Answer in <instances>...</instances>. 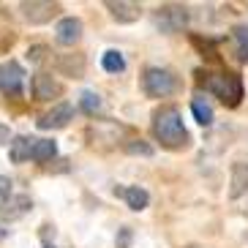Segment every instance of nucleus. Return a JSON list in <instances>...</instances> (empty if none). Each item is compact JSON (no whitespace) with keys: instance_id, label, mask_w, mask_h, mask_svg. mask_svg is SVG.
<instances>
[{"instance_id":"1","label":"nucleus","mask_w":248,"mask_h":248,"mask_svg":"<svg viewBox=\"0 0 248 248\" xmlns=\"http://www.w3.org/2000/svg\"><path fill=\"white\" fill-rule=\"evenodd\" d=\"M153 134L167 150H180L188 145V131L183 125V117L177 107H161L153 115Z\"/></svg>"},{"instance_id":"2","label":"nucleus","mask_w":248,"mask_h":248,"mask_svg":"<svg viewBox=\"0 0 248 248\" xmlns=\"http://www.w3.org/2000/svg\"><path fill=\"white\" fill-rule=\"evenodd\" d=\"M204 77H207V79H204L207 90H213L226 107H237V104L243 101V79H240V74H204Z\"/></svg>"},{"instance_id":"3","label":"nucleus","mask_w":248,"mask_h":248,"mask_svg":"<svg viewBox=\"0 0 248 248\" xmlns=\"http://www.w3.org/2000/svg\"><path fill=\"white\" fill-rule=\"evenodd\" d=\"M142 90L150 98H167L177 90V79L169 68H147L142 74Z\"/></svg>"},{"instance_id":"4","label":"nucleus","mask_w":248,"mask_h":248,"mask_svg":"<svg viewBox=\"0 0 248 248\" xmlns=\"http://www.w3.org/2000/svg\"><path fill=\"white\" fill-rule=\"evenodd\" d=\"M153 22L161 33H180L183 28H188V8L169 3V6H158L153 14Z\"/></svg>"},{"instance_id":"5","label":"nucleus","mask_w":248,"mask_h":248,"mask_svg":"<svg viewBox=\"0 0 248 248\" xmlns=\"http://www.w3.org/2000/svg\"><path fill=\"white\" fill-rule=\"evenodd\" d=\"M19 8H22V16L28 19L30 25L52 22V19L58 16V11H60L58 3H46V0H25Z\"/></svg>"},{"instance_id":"6","label":"nucleus","mask_w":248,"mask_h":248,"mask_svg":"<svg viewBox=\"0 0 248 248\" xmlns=\"http://www.w3.org/2000/svg\"><path fill=\"white\" fill-rule=\"evenodd\" d=\"M22 82H25V71L19 63H14V60L0 63V93L22 95Z\"/></svg>"},{"instance_id":"7","label":"nucleus","mask_w":248,"mask_h":248,"mask_svg":"<svg viewBox=\"0 0 248 248\" xmlns=\"http://www.w3.org/2000/svg\"><path fill=\"white\" fill-rule=\"evenodd\" d=\"M71 120H74V107L71 104H58V107H52L49 112L38 117L36 125L41 131H49V128H66Z\"/></svg>"},{"instance_id":"8","label":"nucleus","mask_w":248,"mask_h":248,"mask_svg":"<svg viewBox=\"0 0 248 248\" xmlns=\"http://www.w3.org/2000/svg\"><path fill=\"white\" fill-rule=\"evenodd\" d=\"M107 8L115 22L120 25H131L142 16V6L139 3H128V0H107Z\"/></svg>"},{"instance_id":"9","label":"nucleus","mask_w":248,"mask_h":248,"mask_svg":"<svg viewBox=\"0 0 248 248\" xmlns=\"http://www.w3.org/2000/svg\"><path fill=\"white\" fill-rule=\"evenodd\" d=\"M55 38L63 46H74L82 38V19H77V16H63L58 22V28H55Z\"/></svg>"},{"instance_id":"10","label":"nucleus","mask_w":248,"mask_h":248,"mask_svg":"<svg viewBox=\"0 0 248 248\" xmlns=\"http://www.w3.org/2000/svg\"><path fill=\"white\" fill-rule=\"evenodd\" d=\"M33 202H30L28 194H19V197H8L6 202L0 204V221H14L22 218L25 213H30Z\"/></svg>"},{"instance_id":"11","label":"nucleus","mask_w":248,"mask_h":248,"mask_svg":"<svg viewBox=\"0 0 248 248\" xmlns=\"http://www.w3.org/2000/svg\"><path fill=\"white\" fill-rule=\"evenodd\" d=\"M33 95H36V101H52L55 95H60V85L55 82L52 74L38 71L33 77Z\"/></svg>"},{"instance_id":"12","label":"nucleus","mask_w":248,"mask_h":248,"mask_svg":"<svg viewBox=\"0 0 248 248\" xmlns=\"http://www.w3.org/2000/svg\"><path fill=\"white\" fill-rule=\"evenodd\" d=\"M115 194H120V197L125 199V204L131 207V210H145L147 202H150V194H147L145 188H139V186H128V188H115Z\"/></svg>"},{"instance_id":"13","label":"nucleus","mask_w":248,"mask_h":248,"mask_svg":"<svg viewBox=\"0 0 248 248\" xmlns=\"http://www.w3.org/2000/svg\"><path fill=\"white\" fill-rule=\"evenodd\" d=\"M246 191H248V164L237 161V164H232V188H229V197L237 199Z\"/></svg>"},{"instance_id":"14","label":"nucleus","mask_w":248,"mask_h":248,"mask_svg":"<svg viewBox=\"0 0 248 248\" xmlns=\"http://www.w3.org/2000/svg\"><path fill=\"white\" fill-rule=\"evenodd\" d=\"M33 145H36V139L14 137V139H11V150H8L11 161H14V164H25V161H28L30 155H33Z\"/></svg>"},{"instance_id":"15","label":"nucleus","mask_w":248,"mask_h":248,"mask_svg":"<svg viewBox=\"0 0 248 248\" xmlns=\"http://www.w3.org/2000/svg\"><path fill=\"white\" fill-rule=\"evenodd\" d=\"M58 155V145L52 142V139H36V145H33V155L30 158L36 161V164H46Z\"/></svg>"},{"instance_id":"16","label":"nucleus","mask_w":248,"mask_h":248,"mask_svg":"<svg viewBox=\"0 0 248 248\" xmlns=\"http://www.w3.org/2000/svg\"><path fill=\"white\" fill-rule=\"evenodd\" d=\"M101 66H104V71H109V74H120V71H125V58L117 49H107L101 58Z\"/></svg>"},{"instance_id":"17","label":"nucleus","mask_w":248,"mask_h":248,"mask_svg":"<svg viewBox=\"0 0 248 248\" xmlns=\"http://www.w3.org/2000/svg\"><path fill=\"white\" fill-rule=\"evenodd\" d=\"M232 38H234V44H237V60L248 63V25H237L232 30Z\"/></svg>"},{"instance_id":"18","label":"nucleus","mask_w":248,"mask_h":248,"mask_svg":"<svg viewBox=\"0 0 248 248\" xmlns=\"http://www.w3.org/2000/svg\"><path fill=\"white\" fill-rule=\"evenodd\" d=\"M101 95L93 93V90H85V93L79 95V109L85 112V115H95V112H101Z\"/></svg>"},{"instance_id":"19","label":"nucleus","mask_w":248,"mask_h":248,"mask_svg":"<svg viewBox=\"0 0 248 248\" xmlns=\"http://www.w3.org/2000/svg\"><path fill=\"white\" fill-rule=\"evenodd\" d=\"M58 68L63 74H68V77H82V71H85V58L82 55H77V58H60Z\"/></svg>"},{"instance_id":"20","label":"nucleus","mask_w":248,"mask_h":248,"mask_svg":"<svg viewBox=\"0 0 248 248\" xmlns=\"http://www.w3.org/2000/svg\"><path fill=\"white\" fill-rule=\"evenodd\" d=\"M191 112H194V117H197V123L199 125H213V109L207 107V104H202V101H194L191 104Z\"/></svg>"},{"instance_id":"21","label":"nucleus","mask_w":248,"mask_h":248,"mask_svg":"<svg viewBox=\"0 0 248 248\" xmlns=\"http://www.w3.org/2000/svg\"><path fill=\"white\" fill-rule=\"evenodd\" d=\"M125 153H131V155H153V147L147 145L145 139H128V142H125Z\"/></svg>"},{"instance_id":"22","label":"nucleus","mask_w":248,"mask_h":248,"mask_svg":"<svg viewBox=\"0 0 248 248\" xmlns=\"http://www.w3.org/2000/svg\"><path fill=\"white\" fill-rule=\"evenodd\" d=\"M46 52H49V49H46L44 44H36V46H30V49H28V60H30V63H41Z\"/></svg>"},{"instance_id":"23","label":"nucleus","mask_w":248,"mask_h":248,"mask_svg":"<svg viewBox=\"0 0 248 248\" xmlns=\"http://www.w3.org/2000/svg\"><path fill=\"white\" fill-rule=\"evenodd\" d=\"M11 186H14V183H11V177L0 175V197H3V199L11 197Z\"/></svg>"},{"instance_id":"24","label":"nucleus","mask_w":248,"mask_h":248,"mask_svg":"<svg viewBox=\"0 0 248 248\" xmlns=\"http://www.w3.org/2000/svg\"><path fill=\"white\" fill-rule=\"evenodd\" d=\"M131 243V229H120V237H117V248H128Z\"/></svg>"},{"instance_id":"25","label":"nucleus","mask_w":248,"mask_h":248,"mask_svg":"<svg viewBox=\"0 0 248 248\" xmlns=\"http://www.w3.org/2000/svg\"><path fill=\"white\" fill-rule=\"evenodd\" d=\"M8 139H11V131H8V125L0 123V145H6Z\"/></svg>"},{"instance_id":"26","label":"nucleus","mask_w":248,"mask_h":248,"mask_svg":"<svg viewBox=\"0 0 248 248\" xmlns=\"http://www.w3.org/2000/svg\"><path fill=\"white\" fill-rule=\"evenodd\" d=\"M44 248H55V246H49V243H46V246H44Z\"/></svg>"}]
</instances>
